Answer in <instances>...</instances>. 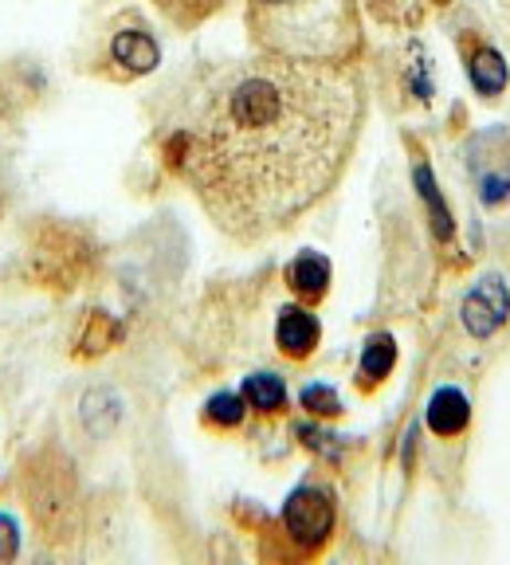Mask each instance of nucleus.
I'll use <instances>...</instances> for the list:
<instances>
[{
    "mask_svg": "<svg viewBox=\"0 0 510 565\" xmlns=\"http://www.w3.org/2000/svg\"><path fill=\"white\" fill-rule=\"evenodd\" d=\"M302 408L315 416H338L342 413V401H338L334 388H326V385H307L302 388Z\"/></svg>",
    "mask_w": 510,
    "mask_h": 565,
    "instance_id": "nucleus-15",
    "label": "nucleus"
},
{
    "mask_svg": "<svg viewBox=\"0 0 510 565\" xmlns=\"http://www.w3.org/2000/svg\"><path fill=\"white\" fill-rule=\"evenodd\" d=\"M9 534H17V526H12L9 519H0V557H9L12 550H17V539L9 542Z\"/></svg>",
    "mask_w": 510,
    "mask_h": 565,
    "instance_id": "nucleus-16",
    "label": "nucleus"
},
{
    "mask_svg": "<svg viewBox=\"0 0 510 565\" xmlns=\"http://www.w3.org/2000/svg\"><path fill=\"white\" fill-rule=\"evenodd\" d=\"M393 365H396L393 334H370L365 338V350H361V362H358V385L365 388V393H373L381 381H389Z\"/></svg>",
    "mask_w": 510,
    "mask_h": 565,
    "instance_id": "nucleus-9",
    "label": "nucleus"
},
{
    "mask_svg": "<svg viewBox=\"0 0 510 565\" xmlns=\"http://www.w3.org/2000/svg\"><path fill=\"white\" fill-rule=\"evenodd\" d=\"M244 401L255 413L275 416L287 408V385H283V377H275V373H252V377L244 381Z\"/></svg>",
    "mask_w": 510,
    "mask_h": 565,
    "instance_id": "nucleus-12",
    "label": "nucleus"
},
{
    "mask_svg": "<svg viewBox=\"0 0 510 565\" xmlns=\"http://www.w3.org/2000/svg\"><path fill=\"white\" fill-rule=\"evenodd\" d=\"M244 416H247L244 393H216V397L204 405V424H212V428H240Z\"/></svg>",
    "mask_w": 510,
    "mask_h": 565,
    "instance_id": "nucleus-14",
    "label": "nucleus"
},
{
    "mask_svg": "<svg viewBox=\"0 0 510 565\" xmlns=\"http://www.w3.org/2000/svg\"><path fill=\"white\" fill-rule=\"evenodd\" d=\"M471 420V405L459 388H440L428 405V428L436 436H459Z\"/></svg>",
    "mask_w": 510,
    "mask_h": 565,
    "instance_id": "nucleus-10",
    "label": "nucleus"
},
{
    "mask_svg": "<svg viewBox=\"0 0 510 565\" xmlns=\"http://www.w3.org/2000/svg\"><path fill=\"white\" fill-rule=\"evenodd\" d=\"M252 52L295 63L358 67L370 35L361 0H244Z\"/></svg>",
    "mask_w": 510,
    "mask_h": 565,
    "instance_id": "nucleus-2",
    "label": "nucleus"
},
{
    "mask_svg": "<svg viewBox=\"0 0 510 565\" xmlns=\"http://www.w3.org/2000/svg\"><path fill=\"white\" fill-rule=\"evenodd\" d=\"M287 282L307 307H315V302L326 299V291H330V264H326L318 252H302V256L290 259Z\"/></svg>",
    "mask_w": 510,
    "mask_h": 565,
    "instance_id": "nucleus-8",
    "label": "nucleus"
},
{
    "mask_svg": "<svg viewBox=\"0 0 510 565\" xmlns=\"http://www.w3.org/2000/svg\"><path fill=\"white\" fill-rule=\"evenodd\" d=\"M413 177H416V189H421L424 204H428V212H432V224H436L440 239H448L451 236V216H448V209H444V196H440V189H436V177H432L428 161H424L421 153H416V161H413Z\"/></svg>",
    "mask_w": 510,
    "mask_h": 565,
    "instance_id": "nucleus-13",
    "label": "nucleus"
},
{
    "mask_svg": "<svg viewBox=\"0 0 510 565\" xmlns=\"http://www.w3.org/2000/svg\"><path fill=\"white\" fill-rule=\"evenodd\" d=\"M150 4L173 28H181V32H193V28L209 24L212 17H221L232 0H150Z\"/></svg>",
    "mask_w": 510,
    "mask_h": 565,
    "instance_id": "nucleus-11",
    "label": "nucleus"
},
{
    "mask_svg": "<svg viewBox=\"0 0 510 565\" xmlns=\"http://www.w3.org/2000/svg\"><path fill=\"white\" fill-rule=\"evenodd\" d=\"M459 55H464V67H467V83L476 90L479 98H502L510 83V71H507V60L495 44H487L484 35L476 32H464L459 35Z\"/></svg>",
    "mask_w": 510,
    "mask_h": 565,
    "instance_id": "nucleus-6",
    "label": "nucleus"
},
{
    "mask_svg": "<svg viewBox=\"0 0 510 565\" xmlns=\"http://www.w3.org/2000/svg\"><path fill=\"white\" fill-rule=\"evenodd\" d=\"M507 315H510V295H507V287H502V279H495V275L479 279L476 287L464 295V307H459L464 330L476 338V342H487V338L499 334V330L507 327Z\"/></svg>",
    "mask_w": 510,
    "mask_h": 565,
    "instance_id": "nucleus-5",
    "label": "nucleus"
},
{
    "mask_svg": "<svg viewBox=\"0 0 510 565\" xmlns=\"http://www.w3.org/2000/svg\"><path fill=\"white\" fill-rule=\"evenodd\" d=\"M322 342V327H318L315 310L307 302H295V307L279 310V322H275V345H279L283 358L290 362H307L310 353Z\"/></svg>",
    "mask_w": 510,
    "mask_h": 565,
    "instance_id": "nucleus-7",
    "label": "nucleus"
},
{
    "mask_svg": "<svg viewBox=\"0 0 510 565\" xmlns=\"http://www.w3.org/2000/svg\"><path fill=\"white\" fill-rule=\"evenodd\" d=\"M334 522H338V511H334L330 491H322V487H315V483H302L299 491L283 503L279 526H283V539L295 546V554L310 557L330 542Z\"/></svg>",
    "mask_w": 510,
    "mask_h": 565,
    "instance_id": "nucleus-4",
    "label": "nucleus"
},
{
    "mask_svg": "<svg viewBox=\"0 0 510 565\" xmlns=\"http://www.w3.org/2000/svg\"><path fill=\"white\" fill-rule=\"evenodd\" d=\"M370 122L358 67L252 52L185 83L161 158L232 244L290 232L342 185Z\"/></svg>",
    "mask_w": 510,
    "mask_h": 565,
    "instance_id": "nucleus-1",
    "label": "nucleus"
},
{
    "mask_svg": "<svg viewBox=\"0 0 510 565\" xmlns=\"http://www.w3.org/2000/svg\"><path fill=\"white\" fill-rule=\"evenodd\" d=\"M95 63L98 67H91V71H98L106 79L130 83V79H141V75H150V71H158L161 44L146 20L134 17V12H123V17L110 20V28H106Z\"/></svg>",
    "mask_w": 510,
    "mask_h": 565,
    "instance_id": "nucleus-3",
    "label": "nucleus"
}]
</instances>
